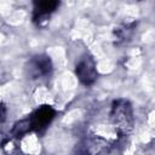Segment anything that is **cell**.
<instances>
[{"mask_svg": "<svg viewBox=\"0 0 155 155\" xmlns=\"http://www.w3.org/2000/svg\"><path fill=\"white\" fill-rule=\"evenodd\" d=\"M53 115H54V113H53V110H52L50 107L40 108V109L33 115L29 126L35 127V128H41V127H44L45 125L50 124V121L53 119Z\"/></svg>", "mask_w": 155, "mask_h": 155, "instance_id": "2", "label": "cell"}, {"mask_svg": "<svg viewBox=\"0 0 155 155\" xmlns=\"http://www.w3.org/2000/svg\"><path fill=\"white\" fill-rule=\"evenodd\" d=\"M76 75L85 85L93 82L97 78V73H96L94 64L92 63V61L91 59L81 61L76 67Z\"/></svg>", "mask_w": 155, "mask_h": 155, "instance_id": "1", "label": "cell"}, {"mask_svg": "<svg viewBox=\"0 0 155 155\" xmlns=\"http://www.w3.org/2000/svg\"><path fill=\"white\" fill-rule=\"evenodd\" d=\"M57 6H58V2H56V1H42V2L38 4L36 10L40 16H46V15L51 13L52 11H54Z\"/></svg>", "mask_w": 155, "mask_h": 155, "instance_id": "3", "label": "cell"}]
</instances>
